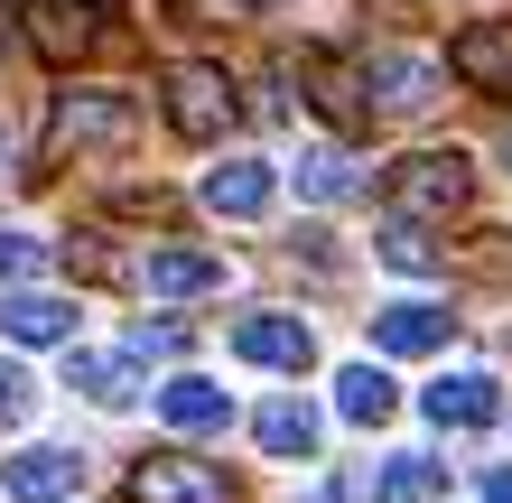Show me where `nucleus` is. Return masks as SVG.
I'll return each mask as SVG.
<instances>
[{"mask_svg": "<svg viewBox=\"0 0 512 503\" xmlns=\"http://www.w3.org/2000/svg\"><path fill=\"white\" fill-rule=\"evenodd\" d=\"M336 410H345L354 429H382L391 410H401V392H391V382H382L373 364H345V373H336Z\"/></svg>", "mask_w": 512, "mask_h": 503, "instance_id": "obj_18", "label": "nucleus"}, {"mask_svg": "<svg viewBox=\"0 0 512 503\" xmlns=\"http://www.w3.org/2000/svg\"><path fill=\"white\" fill-rule=\"evenodd\" d=\"M270 196H280V177H270L261 159H224L215 177H205V205H215V215H270Z\"/></svg>", "mask_w": 512, "mask_h": 503, "instance_id": "obj_15", "label": "nucleus"}, {"mask_svg": "<svg viewBox=\"0 0 512 503\" xmlns=\"http://www.w3.org/2000/svg\"><path fill=\"white\" fill-rule=\"evenodd\" d=\"M47 271V243H38V233H10V224H0V280H38Z\"/></svg>", "mask_w": 512, "mask_h": 503, "instance_id": "obj_23", "label": "nucleus"}, {"mask_svg": "<svg viewBox=\"0 0 512 503\" xmlns=\"http://www.w3.org/2000/svg\"><path fill=\"white\" fill-rule=\"evenodd\" d=\"M354 187H364V177H354L345 150H308V159H298V196H308V205H345Z\"/></svg>", "mask_w": 512, "mask_h": 503, "instance_id": "obj_20", "label": "nucleus"}, {"mask_svg": "<svg viewBox=\"0 0 512 503\" xmlns=\"http://www.w3.org/2000/svg\"><path fill=\"white\" fill-rule=\"evenodd\" d=\"M66 392L103 401V410H131L140 401V373H131V354H66Z\"/></svg>", "mask_w": 512, "mask_h": 503, "instance_id": "obj_16", "label": "nucleus"}, {"mask_svg": "<svg viewBox=\"0 0 512 503\" xmlns=\"http://www.w3.org/2000/svg\"><path fill=\"white\" fill-rule=\"evenodd\" d=\"M0 150H10V131H0Z\"/></svg>", "mask_w": 512, "mask_h": 503, "instance_id": "obj_28", "label": "nucleus"}, {"mask_svg": "<svg viewBox=\"0 0 512 503\" xmlns=\"http://www.w3.org/2000/svg\"><path fill=\"white\" fill-rule=\"evenodd\" d=\"M503 159H512V140H503Z\"/></svg>", "mask_w": 512, "mask_h": 503, "instance_id": "obj_29", "label": "nucleus"}, {"mask_svg": "<svg viewBox=\"0 0 512 503\" xmlns=\"http://www.w3.org/2000/svg\"><path fill=\"white\" fill-rule=\"evenodd\" d=\"M28 410H38V382H28V373L10 364V354H0V429H19Z\"/></svg>", "mask_w": 512, "mask_h": 503, "instance_id": "obj_24", "label": "nucleus"}, {"mask_svg": "<svg viewBox=\"0 0 512 503\" xmlns=\"http://www.w3.org/2000/svg\"><path fill=\"white\" fill-rule=\"evenodd\" d=\"M28 47H38L47 66H75V56L94 47V10H84V0H28Z\"/></svg>", "mask_w": 512, "mask_h": 503, "instance_id": "obj_11", "label": "nucleus"}, {"mask_svg": "<svg viewBox=\"0 0 512 503\" xmlns=\"http://www.w3.org/2000/svg\"><path fill=\"white\" fill-rule=\"evenodd\" d=\"M0 485H10L19 503H75L84 457H75V448H19L10 466H0Z\"/></svg>", "mask_w": 512, "mask_h": 503, "instance_id": "obj_8", "label": "nucleus"}, {"mask_svg": "<svg viewBox=\"0 0 512 503\" xmlns=\"http://www.w3.org/2000/svg\"><path fill=\"white\" fill-rule=\"evenodd\" d=\"M419 410H429L438 429H485L503 410V392H494V373H438L429 392H419Z\"/></svg>", "mask_w": 512, "mask_h": 503, "instance_id": "obj_10", "label": "nucleus"}, {"mask_svg": "<svg viewBox=\"0 0 512 503\" xmlns=\"http://www.w3.org/2000/svg\"><path fill=\"white\" fill-rule=\"evenodd\" d=\"M308 84H317V112H326L336 131H364V122H373L364 75H354V66H326V56H317V66H308Z\"/></svg>", "mask_w": 512, "mask_h": 503, "instance_id": "obj_17", "label": "nucleus"}, {"mask_svg": "<svg viewBox=\"0 0 512 503\" xmlns=\"http://www.w3.org/2000/svg\"><path fill=\"white\" fill-rule=\"evenodd\" d=\"M252 438H261L270 457H308V448H317V410H308V401H270L261 420H252Z\"/></svg>", "mask_w": 512, "mask_h": 503, "instance_id": "obj_19", "label": "nucleus"}, {"mask_svg": "<svg viewBox=\"0 0 512 503\" xmlns=\"http://www.w3.org/2000/svg\"><path fill=\"white\" fill-rule=\"evenodd\" d=\"M485 503H512V466H485Z\"/></svg>", "mask_w": 512, "mask_h": 503, "instance_id": "obj_26", "label": "nucleus"}, {"mask_svg": "<svg viewBox=\"0 0 512 503\" xmlns=\"http://www.w3.org/2000/svg\"><path fill=\"white\" fill-rule=\"evenodd\" d=\"M447 336H457V317L429 308V299H401V308L373 317V345H382V354H438Z\"/></svg>", "mask_w": 512, "mask_h": 503, "instance_id": "obj_14", "label": "nucleus"}, {"mask_svg": "<svg viewBox=\"0 0 512 503\" xmlns=\"http://www.w3.org/2000/svg\"><path fill=\"white\" fill-rule=\"evenodd\" d=\"M159 420H168L177 438H215V429L233 420V401H224L205 373H177V382H159Z\"/></svg>", "mask_w": 512, "mask_h": 503, "instance_id": "obj_12", "label": "nucleus"}, {"mask_svg": "<svg viewBox=\"0 0 512 503\" xmlns=\"http://www.w3.org/2000/svg\"><path fill=\"white\" fill-rule=\"evenodd\" d=\"M177 345H187L177 327H140V336H131V354H177Z\"/></svg>", "mask_w": 512, "mask_h": 503, "instance_id": "obj_25", "label": "nucleus"}, {"mask_svg": "<svg viewBox=\"0 0 512 503\" xmlns=\"http://www.w3.org/2000/svg\"><path fill=\"white\" fill-rule=\"evenodd\" d=\"M233 354H243V364H270V373H308L317 336L298 327V317H280V308H252L243 327H233Z\"/></svg>", "mask_w": 512, "mask_h": 503, "instance_id": "obj_6", "label": "nucleus"}, {"mask_svg": "<svg viewBox=\"0 0 512 503\" xmlns=\"http://www.w3.org/2000/svg\"><path fill=\"white\" fill-rule=\"evenodd\" d=\"M382 261H391V271H438V243H429L410 215H391V224H382Z\"/></svg>", "mask_w": 512, "mask_h": 503, "instance_id": "obj_22", "label": "nucleus"}, {"mask_svg": "<svg viewBox=\"0 0 512 503\" xmlns=\"http://www.w3.org/2000/svg\"><path fill=\"white\" fill-rule=\"evenodd\" d=\"M447 66H457V84H475V94H512V19H475V28H457Z\"/></svg>", "mask_w": 512, "mask_h": 503, "instance_id": "obj_7", "label": "nucleus"}, {"mask_svg": "<svg viewBox=\"0 0 512 503\" xmlns=\"http://www.w3.org/2000/svg\"><path fill=\"white\" fill-rule=\"evenodd\" d=\"M159 94H168V131H177V140H224L233 122H243V94H233V75H224V66H205V56L168 66V75H159Z\"/></svg>", "mask_w": 512, "mask_h": 503, "instance_id": "obj_2", "label": "nucleus"}, {"mask_svg": "<svg viewBox=\"0 0 512 503\" xmlns=\"http://www.w3.org/2000/svg\"><path fill=\"white\" fill-rule=\"evenodd\" d=\"M140 289H149V299H205V289H224V261L187 252V243H159L140 261Z\"/></svg>", "mask_w": 512, "mask_h": 503, "instance_id": "obj_9", "label": "nucleus"}, {"mask_svg": "<svg viewBox=\"0 0 512 503\" xmlns=\"http://www.w3.org/2000/svg\"><path fill=\"white\" fill-rule=\"evenodd\" d=\"M84 10H112V0H84Z\"/></svg>", "mask_w": 512, "mask_h": 503, "instance_id": "obj_27", "label": "nucleus"}, {"mask_svg": "<svg viewBox=\"0 0 512 503\" xmlns=\"http://www.w3.org/2000/svg\"><path fill=\"white\" fill-rule=\"evenodd\" d=\"M382 503H447V466L438 457H391L382 466Z\"/></svg>", "mask_w": 512, "mask_h": 503, "instance_id": "obj_21", "label": "nucleus"}, {"mask_svg": "<svg viewBox=\"0 0 512 503\" xmlns=\"http://www.w3.org/2000/svg\"><path fill=\"white\" fill-rule=\"evenodd\" d=\"M131 503H233V476H224V466H205V457L159 448V457L131 466Z\"/></svg>", "mask_w": 512, "mask_h": 503, "instance_id": "obj_4", "label": "nucleus"}, {"mask_svg": "<svg viewBox=\"0 0 512 503\" xmlns=\"http://www.w3.org/2000/svg\"><path fill=\"white\" fill-rule=\"evenodd\" d=\"M131 140V94H66L47 122V159H84V150H122Z\"/></svg>", "mask_w": 512, "mask_h": 503, "instance_id": "obj_3", "label": "nucleus"}, {"mask_svg": "<svg viewBox=\"0 0 512 503\" xmlns=\"http://www.w3.org/2000/svg\"><path fill=\"white\" fill-rule=\"evenodd\" d=\"M466 205H475V159L466 150H410L391 168V215L438 224V215H466Z\"/></svg>", "mask_w": 512, "mask_h": 503, "instance_id": "obj_1", "label": "nucleus"}, {"mask_svg": "<svg viewBox=\"0 0 512 503\" xmlns=\"http://www.w3.org/2000/svg\"><path fill=\"white\" fill-rule=\"evenodd\" d=\"M0 336H10V345H66V336H75V299L10 289V299H0Z\"/></svg>", "mask_w": 512, "mask_h": 503, "instance_id": "obj_13", "label": "nucleus"}, {"mask_svg": "<svg viewBox=\"0 0 512 503\" xmlns=\"http://www.w3.org/2000/svg\"><path fill=\"white\" fill-rule=\"evenodd\" d=\"M354 75H364V103L373 112H429L438 103V66H429V56H410V47H373Z\"/></svg>", "mask_w": 512, "mask_h": 503, "instance_id": "obj_5", "label": "nucleus"}]
</instances>
